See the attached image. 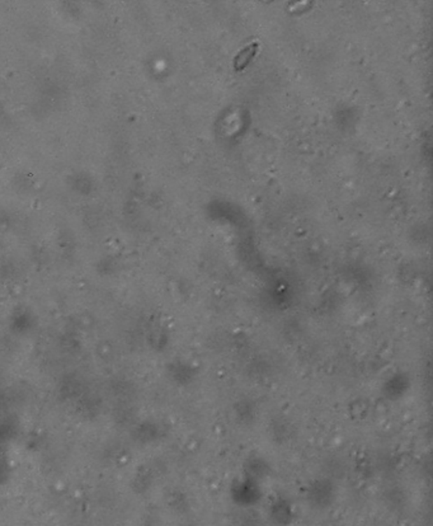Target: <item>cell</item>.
<instances>
[{
    "mask_svg": "<svg viewBox=\"0 0 433 526\" xmlns=\"http://www.w3.org/2000/svg\"><path fill=\"white\" fill-rule=\"evenodd\" d=\"M257 49H258V43H257V42H253L252 45H249L246 49L241 51V52L238 54V56L235 57V69H244L248 64H249V62L253 59V56H255V52H257Z\"/></svg>",
    "mask_w": 433,
    "mask_h": 526,
    "instance_id": "obj_1",
    "label": "cell"
}]
</instances>
